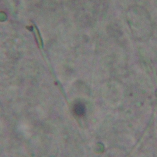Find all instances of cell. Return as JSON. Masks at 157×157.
Returning <instances> with one entry per match:
<instances>
[{
    "label": "cell",
    "mask_w": 157,
    "mask_h": 157,
    "mask_svg": "<svg viewBox=\"0 0 157 157\" xmlns=\"http://www.w3.org/2000/svg\"><path fill=\"white\" fill-rule=\"evenodd\" d=\"M73 112L75 115L78 117L84 115L86 112V107L82 102L76 103L73 107Z\"/></svg>",
    "instance_id": "1"
}]
</instances>
